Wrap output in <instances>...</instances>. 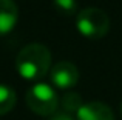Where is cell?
I'll use <instances>...</instances> for the list:
<instances>
[{
	"label": "cell",
	"mask_w": 122,
	"mask_h": 120,
	"mask_svg": "<svg viewBox=\"0 0 122 120\" xmlns=\"http://www.w3.org/2000/svg\"><path fill=\"white\" fill-rule=\"evenodd\" d=\"M51 66V52L42 43H30L19 51L15 59L17 72L26 80H40Z\"/></svg>",
	"instance_id": "obj_1"
},
{
	"label": "cell",
	"mask_w": 122,
	"mask_h": 120,
	"mask_svg": "<svg viewBox=\"0 0 122 120\" xmlns=\"http://www.w3.org/2000/svg\"><path fill=\"white\" fill-rule=\"evenodd\" d=\"M76 26L86 39H102L110 29V17L104 9L90 6L76 15Z\"/></svg>",
	"instance_id": "obj_2"
},
{
	"label": "cell",
	"mask_w": 122,
	"mask_h": 120,
	"mask_svg": "<svg viewBox=\"0 0 122 120\" xmlns=\"http://www.w3.org/2000/svg\"><path fill=\"white\" fill-rule=\"evenodd\" d=\"M26 105L39 115H51L57 111L59 97L51 85L39 82L34 83L26 92Z\"/></svg>",
	"instance_id": "obj_3"
},
{
	"label": "cell",
	"mask_w": 122,
	"mask_h": 120,
	"mask_svg": "<svg viewBox=\"0 0 122 120\" xmlns=\"http://www.w3.org/2000/svg\"><path fill=\"white\" fill-rule=\"evenodd\" d=\"M50 80L59 89H70L79 80V71L74 63L59 62L50 69Z\"/></svg>",
	"instance_id": "obj_4"
},
{
	"label": "cell",
	"mask_w": 122,
	"mask_h": 120,
	"mask_svg": "<svg viewBox=\"0 0 122 120\" xmlns=\"http://www.w3.org/2000/svg\"><path fill=\"white\" fill-rule=\"evenodd\" d=\"M77 120H114V114L108 105L102 102H86L76 114Z\"/></svg>",
	"instance_id": "obj_5"
},
{
	"label": "cell",
	"mask_w": 122,
	"mask_h": 120,
	"mask_svg": "<svg viewBox=\"0 0 122 120\" xmlns=\"http://www.w3.org/2000/svg\"><path fill=\"white\" fill-rule=\"evenodd\" d=\"M19 8L14 0H0V36L8 34L17 25Z\"/></svg>",
	"instance_id": "obj_6"
},
{
	"label": "cell",
	"mask_w": 122,
	"mask_h": 120,
	"mask_svg": "<svg viewBox=\"0 0 122 120\" xmlns=\"http://www.w3.org/2000/svg\"><path fill=\"white\" fill-rule=\"evenodd\" d=\"M17 96L15 91L8 85L0 83V115H5L15 106Z\"/></svg>",
	"instance_id": "obj_7"
},
{
	"label": "cell",
	"mask_w": 122,
	"mask_h": 120,
	"mask_svg": "<svg viewBox=\"0 0 122 120\" xmlns=\"http://www.w3.org/2000/svg\"><path fill=\"white\" fill-rule=\"evenodd\" d=\"M82 105H83V102L77 92H66L62 97V100H60V106L63 109L62 112H65L68 115H76Z\"/></svg>",
	"instance_id": "obj_8"
},
{
	"label": "cell",
	"mask_w": 122,
	"mask_h": 120,
	"mask_svg": "<svg viewBox=\"0 0 122 120\" xmlns=\"http://www.w3.org/2000/svg\"><path fill=\"white\" fill-rule=\"evenodd\" d=\"M53 2H54V6L65 15H73L76 12V8H77L76 0H53Z\"/></svg>",
	"instance_id": "obj_9"
},
{
	"label": "cell",
	"mask_w": 122,
	"mask_h": 120,
	"mask_svg": "<svg viewBox=\"0 0 122 120\" xmlns=\"http://www.w3.org/2000/svg\"><path fill=\"white\" fill-rule=\"evenodd\" d=\"M51 120H74V117H73V115L65 114V112H59V114H56Z\"/></svg>",
	"instance_id": "obj_10"
},
{
	"label": "cell",
	"mask_w": 122,
	"mask_h": 120,
	"mask_svg": "<svg viewBox=\"0 0 122 120\" xmlns=\"http://www.w3.org/2000/svg\"><path fill=\"white\" fill-rule=\"evenodd\" d=\"M121 114H122V102H121Z\"/></svg>",
	"instance_id": "obj_11"
}]
</instances>
